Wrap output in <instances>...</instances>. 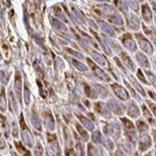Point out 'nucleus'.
<instances>
[{
	"label": "nucleus",
	"instance_id": "1",
	"mask_svg": "<svg viewBox=\"0 0 156 156\" xmlns=\"http://www.w3.org/2000/svg\"><path fill=\"white\" fill-rule=\"evenodd\" d=\"M19 124H20V133H21V138L23 143L29 147H33L34 144H35V140H34L33 135L30 131V129L27 126L23 115L20 114V120H19Z\"/></svg>",
	"mask_w": 156,
	"mask_h": 156
},
{
	"label": "nucleus",
	"instance_id": "2",
	"mask_svg": "<svg viewBox=\"0 0 156 156\" xmlns=\"http://www.w3.org/2000/svg\"><path fill=\"white\" fill-rule=\"evenodd\" d=\"M47 141H48V147H49L50 152L54 156H58L60 154V150H59V146H58L56 135L48 133L47 134Z\"/></svg>",
	"mask_w": 156,
	"mask_h": 156
},
{
	"label": "nucleus",
	"instance_id": "3",
	"mask_svg": "<svg viewBox=\"0 0 156 156\" xmlns=\"http://www.w3.org/2000/svg\"><path fill=\"white\" fill-rule=\"evenodd\" d=\"M123 123L125 125V128H126V133L127 135V137L129 138L130 141L135 142L136 141V131H135V127L133 126V124L129 120H127L126 118L122 119Z\"/></svg>",
	"mask_w": 156,
	"mask_h": 156
},
{
	"label": "nucleus",
	"instance_id": "4",
	"mask_svg": "<svg viewBox=\"0 0 156 156\" xmlns=\"http://www.w3.org/2000/svg\"><path fill=\"white\" fill-rule=\"evenodd\" d=\"M87 62H88V64L90 65V67H91L92 70H93L94 73H95V75H96L98 78H100L101 80H105V81H110L111 79H110L109 76H108V74H106L103 69H101L100 67L97 66L96 64H94L91 59L88 58V59H87Z\"/></svg>",
	"mask_w": 156,
	"mask_h": 156
},
{
	"label": "nucleus",
	"instance_id": "5",
	"mask_svg": "<svg viewBox=\"0 0 156 156\" xmlns=\"http://www.w3.org/2000/svg\"><path fill=\"white\" fill-rule=\"evenodd\" d=\"M136 37L138 39V42L140 44V47L142 49H143L147 54H148V55H151V54L153 53V48L151 44L147 41V40L142 37V35H136Z\"/></svg>",
	"mask_w": 156,
	"mask_h": 156
},
{
	"label": "nucleus",
	"instance_id": "6",
	"mask_svg": "<svg viewBox=\"0 0 156 156\" xmlns=\"http://www.w3.org/2000/svg\"><path fill=\"white\" fill-rule=\"evenodd\" d=\"M13 89H15L16 98L18 101H21V92H22V80H21V75L16 72V78H15V85H13Z\"/></svg>",
	"mask_w": 156,
	"mask_h": 156
},
{
	"label": "nucleus",
	"instance_id": "7",
	"mask_svg": "<svg viewBox=\"0 0 156 156\" xmlns=\"http://www.w3.org/2000/svg\"><path fill=\"white\" fill-rule=\"evenodd\" d=\"M43 122L45 127L49 131H53L55 128V121H54L53 115L51 114L50 111H45L43 113Z\"/></svg>",
	"mask_w": 156,
	"mask_h": 156
},
{
	"label": "nucleus",
	"instance_id": "8",
	"mask_svg": "<svg viewBox=\"0 0 156 156\" xmlns=\"http://www.w3.org/2000/svg\"><path fill=\"white\" fill-rule=\"evenodd\" d=\"M111 87H112L114 93L116 94L121 100L126 101V100H128V98H129V96H128V93L126 92V90L125 89L123 86H121L120 84L114 83V84L111 85Z\"/></svg>",
	"mask_w": 156,
	"mask_h": 156
},
{
	"label": "nucleus",
	"instance_id": "9",
	"mask_svg": "<svg viewBox=\"0 0 156 156\" xmlns=\"http://www.w3.org/2000/svg\"><path fill=\"white\" fill-rule=\"evenodd\" d=\"M108 107L117 115H121L124 113V105H122L121 104H119L118 101H114V100H110L108 101Z\"/></svg>",
	"mask_w": 156,
	"mask_h": 156
},
{
	"label": "nucleus",
	"instance_id": "10",
	"mask_svg": "<svg viewBox=\"0 0 156 156\" xmlns=\"http://www.w3.org/2000/svg\"><path fill=\"white\" fill-rule=\"evenodd\" d=\"M151 146V139L148 135H143L140 139V144H139V148L141 151H145L147 148H150Z\"/></svg>",
	"mask_w": 156,
	"mask_h": 156
},
{
	"label": "nucleus",
	"instance_id": "11",
	"mask_svg": "<svg viewBox=\"0 0 156 156\" xmlns=\"http://www.w3.org/2000/svg\"><path fill=\"white\" fill-rule=\"evenodd\" d=\"M123 42H124L125 46L126 47V48H127L128 50H130V51H132V52H134V51H136V50H137V46H136V44H135L134 40L131 38L130 35H126V36L123 37Z\"/></svg>",
	"mask_w": 156,
	"mask_h": 156
},
{
	"label": "nucleus",
	"instance_id": "12",
	"mask_svg": "<svg viewBox=\"0 0 156 156\" xmlns=\"http://www.w3.org/2000/svg\"><path fill=\"white\" fill-rule=\"evenodd\" d=\"M31 122H32V125L33 126L36 128L37 130L38 131H41L42 127H41V122H40V119L38 117L37 113L33 109L32 111V115H31Z\"/></svg>",
	"mask_w": 156,
	"mask_h": 156
},
{
	"label": "nucleus",
	"instance_id": "13",
	"mask_svg": "<svg viewBox=\"0 0 156 156\" xmlns=\"http://www.w3.org/2000/svg\"><path fill=\"white\" fill-rule=\"evenodd\" d=\"M105 129V132L108 135H111V136L117 138L120 134V129L118 126H114L112 125H107L105 126V127L104 128Z\"/></svg>",
	"mask_w": 156,
	"mask_h": 156
},
{
	"label": "nucleus",
	"instance_id": "14",
	"mask_svg": "<svg viewBox=\"0 0 156 156\" xmlns=\"http://www.w3.org/2000/svg\"><path fill=\"white\" fill-rule=\"evenodd\" d=\"M91 55H92V58H94V60L97 63H99L100 65L101 66H107V62L106 59L101 55V54L95 52V51H92L91 52Z\"/></svg>",
	"mask_w": 156,
	"mask_h": 156
},
{
	"label": "nucleus",
	"instance_id": "15",
	"mask_svg": "<svg viewBox=\"0 0 156 156\" xmlns=\"http://www.w3.org/2000/svg\"><path fill=\"white\" fill-rule=\"evenodd\" d=\"M127 114H128V116H130L131 118H137L140 115L139 108L134 103H131L129 105V107H128V110H127Z\"/></svg>",
	"mask_w": 156,
	"mask_h": 156
},
{
	"label": "nucleus",
	"instance_id": "16",
	"mask_svg": "<svg viewBox=\"0 0 156 156\" xmlns=\"http://www.w3.org/2000/svg\"><path fill=\"white\" fill-rule=\"evenodd\" d=\"M122 59H123V62H124V63L126 64V66L127 67L128 69H130L131 71H135V65H134V63H133V62L131 60V58L128 57L126 53H122Z\"/></svg>",
	"mask_w": 156,
	"mask_h": 156
},
{
	"label": "nucleus",
	"instance_id": "17",
	"mask_svg": "<svg viewBox=\"0 0 156 156\" xmlns=\"http://www.w3.org/2000/svg\"><path fill=\"white\" fill-rule=\"evenodd\" d=\"M136 58L138 60V62L143 66L145 67V68H150L151 67V64H150V62H148L147 58L144 55V54L142 53H138L136 55Z\"/></svg>",
	"mask_w": 156,
	"mask_h": 156
},
{
	"label": "nucleus",
	"instance_id": "18",
	"mask_svg": "<svg viewBox=\"0 0 156 156\" xmlns=\"http://www.w3.org/2000/svg\"><path fill=\"white\" fill-rule=\"evenodd\" d=\"M9 101H10V108L12 112L17 113L18 112V105H17V101L13 96L12 92H9Z\"/></svg>",
	"mask_w": 156,
	"mask_h": 156
},
{
	"label": "nucleus",
	"instance_id": "19",
	"mask_svg": "<svg viewBox=\"0 0 156 156\" xmlns=\"http://www.w3.org/2000/svg\"><path fill=\"white\" fill-rule=\"evenodd\" d=\"M96 111L98 113H100L101 116H104L105 118H106V119H109L111 117L110 116V113L108 112V110L103 105V104H101V103L96 104Z\"/></svg>",
	"mask_w": 156,
	"mask_h": 156
},
{
	"label": "nucleus",
	"instance_id": "20",
	"mask_svg": "<svg viewBox=\"0 0 156 156\" xmlns=\"http://www.w3.org/2000/svg\"><path fill=\"white\" fill-rule=\"evenodd\" d=\"M0 126H1L2 129L6 135V137H8L9 133H10V128H9V125H8V122H7L6 117L3 116L2 114H0Z\"/></svg>",
	"mask_w": 156,
	"mask_h": 156
},
{
	"label": "nucleus",
	"instance_id": "21",
	"mask_svg": "<svg viewBox=\"0 0 156 156\" xmlns=\"http://www.w3.org/2000/svg\"><path fill=\"white\" fill-rule=\"evenodd\" d=\"M78 118L80 119V121L83 123V125L87 128L88 130H93L94 129V125L88 118L83 116V115H78Z\"/></svg>",
	"mask_w": 156,
	"mask_h": 156
},
{
	"label": "nucleus",
	"instance_id": "22",
	"mask_svg": "<svg viewBox=\"0 0 156 156\" xmlns=\"http://www.w3.org/2000/svg\"><path fill=\"white\" fill-rule=\"evenodd\" d=\"M15 145H16V150L18 151V152L22 156H31L30 151L28 150H26L21 143H19V142H15Z\"/></svg>",
	"mask_w": 156,
	"mask_h": 156
},
{
	"label": "nucleus",
	"instance_id": "23",
	"mask_svg": "<svg viewBox=\"0 0 156 156\" xmlns=\"http://www.w3.org/2000/svg\"><path fill=\"white\" fill-rule=\"evenodd\" d=\"M7 109V101L5 96V90L2 89L0 92V110L2 112H5Z\"/></svg>",
	"mask_w": 156,
	"mask_h": 156
},
{
	"label": "nucleus",
	"instance_id": "24",
	"mask_svg": "<svg viewBox=\"0 0 156 156\" xmlns=\"http://www.w3.org/2000/svg\"><path fill=\"white\" fill-rule=\"evenodd\" d=\"M92 139H93V142L95 144H97V145H100V144H104V138L103 136H101V134L99 132V131H96V132H94L93 135H92Z\"/></svg>",
	"mask_w": 156,
	"mask_h": 156
},
{
	"label": "nucleus",
	"instance_id": "25",
	"mask_svg": "<svg viewBox=\"0 0 156 156\" xmlns=\"http://www.w3.org/2000/svg\"><path fill=\"white\" fill-rule=\"evenodd\" d=\"M94 88H95V90H96V92H98L101 97H105V96H107V95H108V92L106 90V88H105L104 86H101L100 84H95Z\"/></svg>",
	"mask_w": 156,
	"mask_h": 156
},
{
	"label": "nucleus",
	"instance_id": "26",
	"mask_svg": "<svg viewBox=\"0 0 156 156\" xmlns=\"http://www.w3.org/2000/svg\"><path fill=\"white\" fill-rule=\"evenodd\" d=\"M73 64H74V66H75L78 70H80V71H81V72H85V71L88 70L87 66H86L85 64H83V63H81V62H78V60H76V59H73Z\"/></svg>",
	"mask_w": 156,
	"mask_h": 156
},
{
	"label": "nucleus",
	"instance_id": "27",
	"mask_svg": "<svg viewBox=\"0 0 156 156\" xmlns=\"http://www.w3.org/2000/svg\"><path fill=\"white\" fill-rule=\"evenodd\" d=\"M143 16H144V18L146 19V21H151V12L148 9V7L147 5H144L143 6Z\"/></svg>",
	"mask_w": 156,
	"mask_h": 156
},
{
	"label": "nucleus",
	"instance_id": "28",
	"mask_svg": "<svg viewBox=\"0 0 156 156\" xmlns=\"http://www.w3.org/2000/svg\"><path fill=\"white\" fill-rule=\"evenodd\" d=\"M142 109H143V113H144V115H145V117L147 119V121L150 122L151 124H154V120H153V118H152V116H151V112L148 111V109L145 106V105H143L142 106Z\"/></svg>",
	"mask_w": 156,
	"mask_h": 156
},
{
	"label": "nucleus",
	"instance_id": "29",
	"mask_svg": "<svg viewBox=\"0 0 156 156\" xmlns=\"http://www.w3.org/2000/svg\"><path fill=\"white\" fill-rule=\"evenodd\" d=\"M84 90H85V94H86V96L87 97H89V98H91V99H96L97 98V95H96V93H95L91 88L88 86V85H86V84H84Z\"/></svg>",
	"mask_w": 156,
	"mask_h": 156
},
{
	"label": "nucleus",
	"instance_id": "30",
	"mask_svg": "<svg viewBox=\"0 0 156 156\" xmlns=\"http://www.w3.org/2000/svg\"><path fill=\"white\" fill-rule=\"evenodd\" d=\"M76 127H77V130L79 131V133H80V135L81 136V138H83V140L84 141H87L88 140V134H87V132L83 129V127H81L80 125H76Z\"/></svg>",
	"mask_w": 156,
	"mask_h": 156
},
{
	"label": "nucleus",
	"instance_id": "31",
	"mask_svg": "<svg viewBox=\"0 0 156 156\" xmlns=\"http://www.w3.org/2000/svg\"><path fill=\"white\" fill-rule=\"evenodd\" d=\"M88 156H99V151L92 144L88 145Z\"/></svg>",
	"mask_w": 156,
	"mask_h": 156
},
{
	"label": "nucleus",
	"instance_id": "32",
	"mask_svg": "<svg viewBox=\"0 0 156 156\" xmlns=\"http://www.w3.org/2000/svg\"><path fill=\"white\" fill-rule=\"evenodd\" d=\"M0 80L3 84H7L9 81V75L3 70L0 71Z\"/></svg>",
	"mask_w": 156,
	"mask_h": 156
},
{
	"label": "nucleus",
	"instance_id": "33",
	"mask_svg": "<svg viewBox=\"0 0 156 156\" xmlns=\"http://www.w3.org/2000/svg\"><path fill=\"white\" fill-rule=\"evenodd\" d=\"M137 127H138V129L140 131H142V132H143V131H147L148 129L147 125L145 123L144 121H142V120H140V121L137 122Z\"/></svg>",
	"mask_w": 156,
	"mask_h": 156
},
{
	"label": "nucleus",
	"instance_id": "34",
	"mask_svg": "<svg viewBox=\"0 0 156 156\" xmlns=\"http://www.w3.org/2000/svg\"><path fill=\"white\" fill-rule=\"evenodd\" d=\"M30 90H29V88L25 86V89H24V101H25V104L26 105H29L30 104Z\"/></svg>",
	"mask_w": 156,
	"mask_h": 156
},
{
	"label": "nucleus",
	"instance_id": "35",
	"mask_svg": "<svg viewBox=\"0 0 156 156\" xmlns=\"http://www.w3.org/2000/svg\"><path fill=\"white\" fill-rule=\"evenodd\" d=\"M35 155L36 156H43V147L39 143H37L35 147Z\"/></svg>",
	"mask_w": 156,
	"mask_h": 156
},
{
	"label": "nucleus",
	"instance_id": "36",
	"mask_svg": "<svg viewBox=\"0 0 156 156\" xmlns=\"http://www.w3.org/2000/svg\"><path fill=\"white\" fill-rule=\"evenodd\" d=\"M77 151L80 154V156H84V151H83V147L80 144V142L79 138H77Z\"/></svg>",
	"mask_w": 156,
	"mask_h": 156
},
{
	"label": "nucleus",
	"instance_id": "37",
	"mask_svg": "<svg viewBox=\"0 0 156 156\" xmlns=\"http://www.w3.org/2000/svg\"><path fill=\"white\" fill-rule=\"evenodd\" d=\"M132 83H133V85H134L135 87H136V89H137L142 95H143V96H146V92H145V90L143 89V87H142L139 83H136V80H132Z\"/></svg>",
	"mask_w": 156,
	"mask_h": 156
},
{
	"label": "nucleus",
	"instance_id": "38",
	"mask_svg": "<svg viewBox=\"0 0 156 156\" xmlns=\"http://www.w3.org/2000/svg\"><path fill=\"white\" fill-rule=\"evenodd\" d=\"M147 75L148 77V79H150V80L151 81V83L154 85V87L156 88V77L153 75V74L151 72H147Z\"/></svg>",
	"mask_w": 156,
	"mask_h": 156
},
{
	"label": "nucleus",
	"instance_id": "39",
	"mask_svg": "<svg viewBox=\"0 0 156 156\" xmlns=\"http://www.w3.org/2000/svg\"><path fill=\"white\" fill-rule=\"evenodd\" d=\"M68 51L71 55H73L75 58H83V55H80V54H79L78 52H75V51H73V50H71V49H68L67 50Z\"/></svg>",
	"mask_w": 156,
	"mask_h": 156
},
{
	"label": "nucleus",
	"instance_id": "40",
	"mask_svg": "<svg viewBox=\"0 0 156 156\" xmlns=\"http://www.w3.org/2000/svg\"><path fill=\"white\" fill-rule=\"evenodd\" d=\"M137 77L143 81V83H147V80H146V78L144 77V75H143V73H142V71L141 70H138L137 71Z\"/></svg>",
	"mask_w": 156,
	"mask_h": 156
},
{
	"label": "nucleus",
	"instance_id": "41",
	"mask_svg": "<svg viewBox=\"0 0 156 156\" xmlns=\"http://www.w3.org/2000/svg\"><path fill=\"white\" fill-rule=\"evenodd\" d=\"M5 147H6V142L2 136L1 132H0V150H3V148H5Z\"/></svg>",
	"mask_w": 156,
	"mask_h": 156
},
{
	"label": "nucleus",
	"instance_id": "42",
	"mask_svg": "<svg viewBox=\"0 0 156 156\" xmlns=\"http://www.w3.org/2000/svg\"><path fill=\"white\" fill-rule=\"evenodd\" d=\"M101 25H103V27H104L103 29H104L106 33H108V34H109V35L113 36V32H112V30L109 28V27H108L107 25H105V24H101Z\"/></svg>",
	"mask_w": 156,
	"mask_h": 156
},
{
	"label": "nucleus",
	"instance_id": "43",
	"mask_svg": "<svg viewBox=\"0 0 156 156\" xmlns=\"http://www.w3.org/2000/svg\"><path fill=\"white\" fill-rule=\"evenodd\" d=\"M65 156H78L75 152H74V151L73 150H67V151H65Z\"/></svg>",
	"mask_w": 156,
	"mask_h": 156
},
{
	"label": "nucleus",
	"instance_id": "44",
	"mask_svg": "<svg viewBox=\"0 0 156 156\" xmlns=\"http://www.w3.org/2000/svg\"><path fill=\"white\" fill-rule=\"evenodd\" d=\"M147 104H148V105H150V107H151V109L152 110L153 114L155 115V117H156V105H155L154 104L151 103V101H147Z\"/></svg>",
	"mask_w": 156,
	"mask_h": 156
},
{
	"label": "nucleus",
	"instance_id": "45",
	"mask_svg": "<svg viewBox=\"0 0 156 156\" xmlns=\"http://www.w3.org/2000/svg\"><path fill=\"white\" fill-rule=\"evenodd\" d=\"M106 146H107V147L109 148L110 151L113 150V143H112V142H111L109 139H107V140H106Z\"/></svg>",
	"mask_w": 156,
	"mask_h": 156
},
{
	"label": "nucleus",
	"instance_id": "46",
	"mask_svg": "<svg viewBox=\"0 0 156 156\" xmlns=\"http://www.w3.org/2000/svg\"><path fill=\"white\" fill-rule=\"evenodd\" d=\"M114 60H115V62H116V63H117V65H118V66L120 67V68H121V69H123V70H125V68H124V66H123V65H122V63L120 62V60H119V58H114Z\"/></svg>",
	"mask_w": 156,
	"mask_h": 156
},
{
	"label": "nucleus",
	"instance_id": "47",
	"mask_svg": "<svg viewBox=\"0 0 156 156\" xmlns=\"http://www.w3.org/2000/svg\"><path fill=\"white\" fill-rule=\"evenodd\" d=\"M129 2H131V7H132V8H133L134 10H137V9H138V7H137V4L135 3L134 1H132V0H130Z\"/></svg>",
	"mask_w": 156,
	"mask_h": 156
},
{
	"label": "nucleus",
	"instance_id": "48",
	"mask_svg": "<svg viewBox=\"0 0 156 156\" xmlns=\"http://www.w3.org/2000/svg\"><path fill=\"white\" fill-rule=\"evenodd\" d=\"M148 93H150V95H151V98H152V99H154V100L156 101V95H155V94H153V93H152L151 91H150V92H148Z\"/></svg>",
	"mask_w": 156,
	"mask_h": 156
},
{
	"label": "nucleus",
	"instance_id": "49",
	"mask_svg": "<svg viewBox=\"0 0 156 156\" xmlns=\"http://www.w3.org/2000/svg\"><path fill=\"white\" fill-rule=\"evenodd\" d=\"M116 156H124V154H123V152H122L120 150L116 152Z\"/></svg>",
	"mask_w": 156,
	"mask_h": 156
},
{
	"label": "nucleus",
	"instance_id": "50",
	"mask_svg": "<svg viewBox=\"0 0 156 156\" xmlns=\"http://www.w3.org/2000/svg\"><path fill=\"white\" fill-rule=\"evenodd\" d=\"M11 153H12V156H18V155H17V154H16L15 151H12Z\"/></svg>",
	"mask_w": 156,
	"mask_h": 156
},
{
	"label": "nucleus",
	"instance_id": "51",
	"mask_svg": "<svg viewBox=\"0 0 156 156\" xmlns=\"http://www.w3.org/2000/svg\"><path fill=\"white\" fill-rule=\"evenodd\" d=\"M2 60V56H1V54H0V62Z\"/></svg>",
	"mask_w": 156,
	"mask_h": 156
},
{
	"label": "nucleus",
	"instance_id": "52",
	"mask_svg": "<svg viewBox=\"0 0 156 156\" xmlns=\"http://www.w3.org/2000/svg\"><path fill=\"white\" fill-rule=\"evenodd\" d=\"M146 156H151V153H147V154Z\"/></svg>",
	"mask_w": 156,
	"mask_h": 156
},
{
	"label": "nucleus",
	"instance_id": "53",
	"mask_svg": "<svg viewBox=\"0 0 156 156\" xmlns=\"http://www.w3.org/2000/svg\"><path fill=\"white\" fill-rule=\"evenodd\" d=\"M154 134H155L154 136H155V140H156V132H154Z\"/></svg>",
	"mask_w": 156,
	"mask_h": 156
},
{
	"label": "nucleus",
	"instance_id": "54",
	"mask_svg": "<svg viewBox=\"0 0 156 156\" xmlns=\"http://www.w3.org/2000/svg\"><path fill=\"white\" fill-rule=\"evenodd\" d=\"M134 156H138V154H135V155H134Z\"/></svg>",
	"mask_w": 156,
	"mask_h": 156
},
{
	"label": "nucleus",
	"instance_id": "55",
	"mask_svg": "<svg viewBox=\"0 0 156 156\" xmlns=\"http://www.w3.org/2000/svg\"><path fill=\"white\" fill-rule=\"evenodd\" d=\"M48 156H49V155H48Z\"/></svg>",
	"mask_w": 156,
	"mask_h": 156
}]
</instances>
